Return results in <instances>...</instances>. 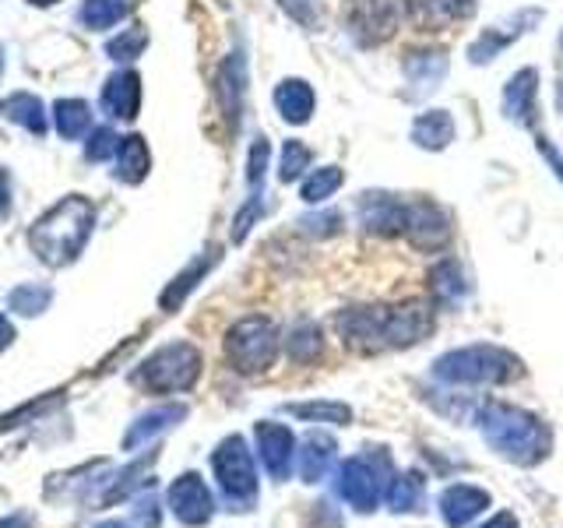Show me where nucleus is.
<instances>
[{
  "label": "nucleus",
  "mask_w": 563,
  "mask_h": 528,
  "mask_svg": "<svg viewBox=\"0 0 563 528\" xmlns=\"http://www.w3.org/2000/svg\"><path fill=\"white\" fill-rule=\"evenodd\" d=\"M201 352L190 342H169L163 349H155L152 356L141 363L134 374V384H141L152 395H176L190 392L201 377Z\"/></svg>",
  "instance_id": "obj_4"
},
{
  "label": "nucleus",
  "mask_w": 563,
  "mask_h": 528,
  "mask_svg": "<svg viewBox=\"0 0 563 528\" xmlns=\"http://www.w3.org/2000/svg\"><path fill=\"white\" fill-rule=\"evenodd\" d=\"M525 374L521 360L500 345H465L451 349L433 363V377L451 387H497Z\"/></svg>",
  "instance_id": "obj_3"
},
{
  "label": "nucleus",
  "mask_w": 563,
  "mask_h": 528,
  "mask_svg": "<svg viewBox=\"0 0 563 528\" xmlns=\"http://www.w3.org/2000/svg\"><path fill=\"white\" fill-rule=\"evenodd\" d=\"M53 123H57V131L64 138H81L88 128H92V110H88L85 99H60L53 106Z\"/></svg>",
  "instance_id": "obj_29"
},
{
  "label": "nucleus",
  "mask_w": 563,
  "mask_h": 528,
  "mask_svg": "<svg viewBox=\"0 0 563 528\" xmlns=\"http://www.w3.org/2000/svg\"><path fill=\"white\" fill-rule=\"evenodd\" d=\"M433 331V307L427 299H405L384 307V349H409Z\"/></svg>",
  "instance_id": "obj_9"
},
{
  "label": "nucleus",
  "mask_w": 563,
  "mask_h": 528,
  "mask_svg": "<svg viewBox=\"0 0 563 528\" xmlns=\"http://www.w3.org/2000/svg\"><path fill=\"white\" fill-rule=\"evenodd\" d=\"M180 419H187V405H163V409H152L145 416H137L134 427L128 430V437H123V451H134L141 444H148L152 437L166 433Z\"/></svg>",
  "instance_id": "obj_20"
},
{
  "label": "nucleus",
  "mask_w": 563,
  "mask_h": 528,
  "mask_svg": "<svg viewBox=\"0 0 563 528\" xmlns=\"http://www.w3.org/2000/svg\"><path fill=\"white\" fill-rule=\"evenodd\" d=\"M405 0H345V25L363 46H380L398 32Z\"/></svg>",
  "instance_id": "obj_8"
},
{
  "label": "nucleus",
  "mask_w": 563,
  "mask_h": 528,
  "mask_svg": "<svg viewBox=\"0 0 563 528\" xmlns=\"http://www.w3.org/2000/svg\"><path fill=\"white\" fill-rule=\"evenodd\" d=\"M475 11V0H405V14L419 32H451L468 22Z\"/></svg>",
  "instance_id": "obj_13"
},
{
  "label": "nucleus",
  "mask_w": 563,
  "mask_h": 528,
  "mask_svg": "<svg viewBox=\"0 0 563 528\" xmlns=\"http://www.w3.org/2000/svg\"><path fill=\"white\" fill-rule=\"evenodd\" d=\"M286 413L307 422H331V427H349L352 422V409L345 402H299L286 405Z\"/></svg>",
  "instance_id": "obj_30"
},
{
  "label": "nucleus",
  "mask_w": 563,
  "mask_h": 528,
  "mask_svg": "<svg viewBox=\"0 0 563 528\" xmlns=\"http://www.w3.org/2000/svg\"><path fill=\"white\" fill-rule=\"evenodd\" d=\"M141 106V78L134 70H120L102 88V110L113 120H134Z\"/></svg>",
  "instance_id": "obj_19"
},
{
  "label": "nucleus",
  "mask_w": 563,
  "mask_h": 528,
  "mask_svg": "<svg viewBox=\"0 0 563 528\" xmlns=\"http://www.w3.org/2000/svg\"><path fill=\"white\" fill-rule=\"evenodd\" d=\"M11 211V198H8V173H0V216Z\"/></svg>",
  "instance_id": "obj_46"
},
{
  "label": "nucleus",
  "mask_w": 563,
  "mask_h": 528,
  "mask_svg": "<svg viewBox=\"0 0 563 528\" xmlns=\"http://www.w3.org/2000/svg\"><path fill=\"white\" fill-rule=\"evenodd\" d=\"M405 208L409 201H398L391 194H363L360 226L377 237H405Z\"/></svg>",
  "instance_id": "obj_15"
},
{
  "label": "nucleus",
  "mask_w": 563,
  "mask_h": 528,
  "mask_svg": "<svg viewBox=\"0 0 563 528\" xmlns=\"http://www.w3.org/2000/svg\"><path fill=\"white\" fill-rule=\"evenodd\" d=\"M454 120L448 110H430V113H422L416 117L412 123V141L419 148H430V152H440V148H448L451 141H454Z\"/></svg>",
  "instance_id": "obj_24"
},
{
  "label": "nucleus",
  "mask_w": 563,
  "mask_h": 528,
  "mask_svg": "<svg viewBox=\"0 0 563 528\" xmlns=\"http://www.w3.org/2000/svg\"><path fill=\"white\" fill-rule=\"evenodd\" d=\"M405 240L416 251H440L451 243V219L448 211L433 201H409L405 208Z\"/></svg>",
  "instance_id": "obj_11"
},
{
  "label": "nucleus",
  "mask_w": 563,
  "mask_h": 528,
  "mask_svg": "<svg viewBox=\"0 0 563 528\" xmlns=\"http://www.w3.org/2000/svg\"><path fill=\"white\" fill-rule=\"evenodd\" d=\"M387 507L395 510V515H416L427 504V483H422L419 472H398L391 475V483H387Z\"/></svg>",
  "instance_id": "obj_23"
},
{
  "label": "nucleus",
  "mask_w": 563,
  "mask_h": 528,
  "mask_svg": "<svg viewBox=\"0 0 563 528\" xmlns=\"http://www.w3.org/2000/svg\"><path fill=\"white\" fill-rule=\"evenodd\" d=\"M0 70H4V57H0Z\"/></svg>",
  "instance_id": "obj_51"
},
{
  "label": "nucleus",
  "mask_w": 563,
  "mask_h": 528,
  "mask_svg": "<svg viewBox=\"0 0 563 528\" xmlns=\"http://www.w3.org/2000/svg\"><path fill=\"white\" fill-rule=\"evenodd\" d=\"M448 70V61L440 57V53H412L409 61H405V75H409L419 88H433L440 78H444Z\"/></svg>",
  "instance_id": "obj_35"
},
{
  "label": "nucleus",
  "mask_w": 563,
  "mask_h": 528,
  "mask_svg": "<svg viewBox=\"0 0 563 528\" xmlns=\"http://www.w3.org/2000/svg\"><path fill=\"white\" fill-rule=\"evenodd\" d=\"M339 222H342L339 211H328V216H321V219H303V226H310V233H317V237L334 233V229H339Z\"/></svg>",
  "instance_id": "obj_42"
},
{
  "label": "nucleus",
  "mask_w": 563,
  "mask_h": 528,
  "mask_svg": "<svg viewBox=\"0 0 563 528\" xmlns=\"http://www.w3.org/2000/svg\"><path fill=\"white\" fill-rule=\"evenodd\" d=\"M275 106L286 123H307L313 117L317 96L303 78H286L275 88Z\"/></svg>",
  "instance_id": "obj_21"
},
{
  "label": "nucleus",
  "mask_w": 563,
  "mask_h": 528,
  "mask_svg": "<svg viewBox=\"0 0 563 528\" xmlns=\"http://www.w3.org/2000/svg\"><path fill=\"white\" fill-rule=\"evenodd\" d=\"M166 501H169L173 518L180 525H187V528H201V525L211 521V515H216L211 490L205 486V480L198 472H184L180 480H173Z\"/></svg>",
  "instance_id": "obj_10"
},
{
  "label": "nucleus",
  "mask_w": 563,
  "mask_h": 528,
  "mask_svg": "<svg viewBox=\"0 0 563 528\" xmlns=\"http://www.w3.org/2000/svg\"><path fill=\"white\" fill-rule=\"evenodd\" d=\"M134 518H137L141 525H145V528H158V504H155L152 493H148V497H141V501H137Z\"/></svg>",
  "instance_id": "obj_41"
},
{
  "label": "nucleus",
  "mask_w": 563,
  "mask_h": 528,
  "mask_svg": "<svg viewBox=\"0 0 563 528\" xmlns=\"http://www.w3.org/2000/svg\"><path fill=\"white\" fill-rule=\"evenodd\" d=\"M345 184V173L339 169V166H321L317 173H310L307 180H303V201L307 205H321V201H328L334 190H339Z\"/></svg>",
  "instance_id": "obj_32"
},
{
  "label": "nucleus",
  "mask_w": 563,
  "mask_h": 528,
  "mask_svg": "<svg viewBox=\"0 0 563 528\" xmlns=\"http://www.w3.org/2000/svg\"><path fill=\"white\" fill-rule=\"evenodd\" d=\"M536 96H539V70L536 67H525L518 70L515 78L507 81L504 88V110L515 123H525V128H532L536 123Z\"/></svg>",
  "instance_id": "obj_17"
},
{
  "label": "nucleus",
  "mask_w": 563,
  "mask_h": 528,
  "mask_svg": "<svg viewBox=\"0 0 563 528\" xmlns=\"http://www.w3.org/2000/svg\"><path fill=\"white\" fill-rule=\"evenodd\" d=\"M211 469H216V480L225 504L233 510H251L257 504V469H254V454L246 448V440L240 433L225 437L222 444L211 454Z\"/></svg>",
  "instance_id": "obj_7"
},
{
  "label": "nucleus",
  "mask_w": 563,
  "mask_h": 528,
  "mask_svg": "<svg viewBox=\"0 0 563 528\" xmlns=\"http://www.w3.org/2000/svg\"><path fill=\"white\" fill-rule=\"evenodd\" d=\"M560 110H563V85H560Z\"/></svg>",
  "instance_id": "obj_50"
},
{
  "label": "nucleus",
  "mask_w": 563,
  "mask_h": 528,
  "mask_svg": "<svg viewBox=\"0 0 563 528\" xmlns=\"http://www.w3.org/2000/svg\"><path fill=\"white\" fill-rule=\"evenodd\" d=\"M268 155H272L268 141L257 138V141H254V148H251V163H246V180H251V187H261L264 169H268Z\"/></svg>",
  "instance_id": "obj_39"
},
{
  "label": "nucleus",
  "mask_w": 563,
  "mask_h": 528,
  "mask_svg": "<svg viewBox=\"0 0 563 528\" xmlns=\"http://www.w3.org/2000/svg\"><path fill=\"white\" fill-rule=\"evenodd\" d=\"M539 152H542L545 158H550V163H553V169H556V173L563 176V158H560V152H556V148H553V145H550V141H545V138H539Z\"/></svg>",
  "instance_id": "obj_44"
},
{
  "label": "nucleus",
  "mask_w": 563,
  "mask_h": 528,
  "mask_svg": "<svg viewBox=\"0 0 563 528\" xmlns=\"http://www.w3.org/2000/svg\"><path fill=\"white\" fill-rule=\"evenodd\" d=\"M479 433L500 458H507V462H515L521 469L545 462L553 451L550 427H545L536 413L521 409V405L486 402L479 409Z\"/></svg>",
  "instance_id": "obj_1"
},
{
  "label": "nucleus",
  "mask_w": 563,
  "mask_h": 528,
  "mask_svg": "<svg viewBox=\"0 0 563 528\" xmlns=\"http://www.w3.org/2000/svg\"><path fill=\"white\" fill-rule=\"evenodd\" d=\"M243 92H246V70L240 53H229V61L222 64L219 75V96H222V110L229 117V128H240V110H243Z\"/></svg>",
  "instance_id": "obj_22"
},
{
  "label": "nucleus",
  "mask_w": 563,
  "mask_h": 528,
  "mask_svg": "<svg viewBox=\"0 0 563 528\" xmlns=\"http://www.w3.org/2000/svg\"><path fill=\"white\" fill-rule=\"evenodd\" d=\"M29 4H35V8H46V4H57V0H29Z\"/></svg>",
  "instance_id": "obj_49"
},
{
  "label": "nucleus",
  "mask_w": 563,
  "mask_h": 528,
  "mask_svg": "<svg viewBox=\"0 0 563 528\" xmlns=\"http://www.w3.org/2000/svg\"><path fill=\"white\" fill-rule=\"evenodd\" d=\"M145 43H148V32L145 29H128L123 35H117V40H110L106 53H110L113 61H134V57H141Z\"/></svg>",
  "instance_id": "obj_37"
},
{
  "label": "nucleus",
  "mask_w": 563,
  "mask_h": 528,
  "mask_svg": "<svg viewBox=\"0 0 563 528\" xmlns=\"http://www.w3.org/2000/svg\"><path fill=\"white\" fill-rule=\"evenodd\" d=\"M96 226V208L81 194H67L60 205H53L46 216L29 229V246L43 264L64 268L75 261Z\"/></svg>",
  "instance_id": "obj_2"
},
{
  "label": "nucleus",
  "mask_w": 563,
  "mask_h": 528,
  "mask_svg": "<svg viewBox=\"0 0 563 528\" xmlns=\"http://www.w3.org/2000/svg\"><path fill=\"white\" fill-rule=\"evenodd\" d=\"M0 528H32L29 515H8V518H0Z\"/></svg>",
  "instance_id": "obj_47"
},
{
  "label": "nucleus",
  "mask_w": 563,
  "mask_h": 528,
  "mask_svg": "<svg viewBox=\"0 0 563 528\" xmlns=\"http://www.w3.org/2000/svg\"><path fill=\"white\" fill-rule=\"evenodd\" d=\"M489 507V493L479 486H468V483H454L440 493L437 510L444 518L448 528H465L468 521H475Z\"/></svg>",
  "instance_id": "obj_16"
},
{
  "label": "nucleus",
  "mask_w": 563,
  "mask_h": 528,
  "mask_svg": "<svg viewBox=\"0 0 563 528\" xmlns=\"http://www.w3.org/2000/svg\"><path fill=\"white\" fill-rule=\"evenodd\" d=\"M334 451H339V444H334L331 433H321V430H310L303 437V444H299L296 451V465H299V480L303 483H321L331 462H334Z\"/></svg>",
  "instance_id": "obj_18"
},
{
  "label": "nucleus",
  "mask_w": 563,
  "mask_h": 528,
  "mask_svg": "<svg viewBox=\"0 0 563 528\" xmlns=\"http://www.w3.org/2000/svg\"><path fill=\"white\" fill-rule=\"evenodd\" d=\"M53 299V289L49 286H35V282H29V286H18L11 296H8V310L22 314V317H40Z\"/></svg>",
  "instance_id": "obj_34"
},
{
  "label": "nucleus",
  "mask_w": 563,
  "mask_h": 528,
  "mask_svg": "<svg viewBox=\"0 0 563 528\" xmlns=\"http://www.w3.org/2000/svg\"><path fill=\"white\" fill-rule=\"evenodd\" d=\"M254 440H257V454H261L264 472H268L275 483H286L289 469L296 462V437H292V430L282 427V422L264 419V422H257V427H254Z\"/></svg>",
  "instance_id": "obj_12"
},
{
  "label": "nucleus",
  "mask_w": 563,
  "mask_h": 528,
  "mask_svg": "<svg viewBox=\"0 0 563 528\" xmlns=\"http://www.w3.org/2000/svg\"><path fill=\"white\" fill-rule=\"evenodd\" d=\"M148 166H152V155H148V145L141 134H131L120 141L117 148V176L123 184H141L148 176Z\"/></svg>",
  "instance_id": "obj_25"
},
{
  "label": "nucleus",
  "mask_w": 563,
  "mask_h": 528,
  "mask_svg": "<svg viewBox=\"0 0 563 528\" xmlns=\"http://www.w3.org/2000/svg\"><path fill=\"white\" fill-rule=\"evenodd\" d=\"M96 528H131V525H123V521H99Z\"/></svg>",
  "instance_id": "obj_48"
},
{
  "label": "nucleus",
  "mask_w": 563,
  "mask_h": 528,
  "mask_svg": "<svg viewBox=\"0 0 563 528\" xmlns=\"http://www.w3.org/2000/svg\"><path fill=\"white\" fill-rule=\"evenodd\" d=\"M0 113H4L8 120L22 123V128H29L32 134H46V113H43V102L29 96V92H14L8 96L4 102H0Z\"/></svg>",
  "instance_id": "obj_27"
},
{
  "label": "nucleus",
  "mask_w": 563,
  "mask_h": 528,
  "mask_svg": "<svg viewBox=\"0 0 563 528\" xmlns=\"http://www.w3.org/2000/svg\"><path fill=\"white\" fill-rule=\"evenodd\" d=\"M387 475H391V458L384 448L377 454H352L339 465V497L356 510V515H374L380 497L387 493Z\"/></svg>",
  "instance_id": "obj_5"
},
{
  "label": "nucleus",
  "mask_w": 563,
  "mask_h": 528,
  "mask_svg": "<svg viewBox=\"0 0 563 528\" xmlns=\"http://www.w3.org/2000/svg\"><path fill=\"white\" fill-rule=\"evenodd\" d=\"M286 349H289V360H296V363H310V360L321 356V331H317L313 321H299V324L289 331Z\"/></svg>",
  "instance_id": "obj_33"
},
{
  "label": "nucleus",
  "mask_w": 563,
  "mask_h": 528,
  "mask_svg": "<svg viewBox=\"0 0 563 528\" xmlns=\"http://www.w3.org/2000/svg\"><path fill=\"white\" fill-rule=\"evenodd\" d=\"M225 360L236 374H264L278 360V328L268 317H243L225 334Z\"/></svg>",
  "instance_id": "obj_6"
},
{
  "label": "nucleus",
  "mask_w": 563,
  "mask_h": 528,
  "mask_svg": "<svg viewBox=\"0 0 563 528\" xmlns=\"http://www.w3.org/2000/svg\"><path fill=\"white\" fill-rule=\"evenodd\" d=\"M257 216H261V194H254V198L246 201V208L240 211L236 222H233V226H236V229H233V240H236V243H240L246 233H251V222H254Z\"/></svg>",
  "instance_id": "obj_40"
},
{
  "label": "nucleus",
  "mask_w": 563,
  "mask_h": 528,
  "mask_svg": "<svg viewBox=\"0 0 563 528\" xmlns=\"http://www.w3.org/2000/svg\"><path fill=\"white\" fill-rule=\"evenodd\" d=\"M120 141H123V138H117V131H113V128H99L92 138H88L85 155L92 158V163H102V158H110V155L120 148Z\"/></svg>",
  "instance_id": "obj_38"
},
{
  "label": "nucleus",
  "mask_w": 563,
  "mask_h": 528,
  "mask_svg": "<svg viewBox=\"0 0 563 528\" xmlns=\"http://www.w3.org/2000/svg\"><path fill=\"white\" fill-rule=\"evenodd\" d=\"M430 293H433L437 304H444V307L462 304V296H465V275H462V268H457L454 257L437 261L433 268H430Z\"/></svg>",
  "instance_id": "obj_26"
},
{
  "label": "nucleus",
  "mask_w": 563,
  "mask_h": 528,
  "mask_svg": "<svg viewBox=\"0 0 563 528\" xmlns=\"http://www.w3.org/2000/svg\"><path fill=\"white\" fill-rule=\"evenodd\" d=\"M342 345L352 352H380L384 349V307H352L339 314Z\"/></svg>",
  "instance_id": "obj_14"
},
{
  "label": "nucleus",
  "mask_w": 563,
  "mask_h": 528,
  "mask_svg": "<svg viewBox=\"0 0 563 528\" xmlns=\"http://www.w3.org/2000/svg\"><path fill=\"white\" fill-rule=\"evenodd\" d=\"M216 264V254H208V257H198V261H190L187 264V272H180L173 282H169V289L158 296V304H163V310H176L187 299V293L198 286V282L208 275V268Z\"/></svg>",
  "instance_id": "obj_28"
},
{
  "label": "nucleus",
  "mask_w": 563,
  "mask_h": 528,
  "mask_svg": "<svg viewBox=\"0 0 563 528\" xmlns=\"http://www.w3.org/2000/svg\"><path fill=\"white\" fill-rule=\"evenodd\" d=\"M123 18H128V4H123V0H85L78 11V22L92 32L113 29Z\"/></svg>",
  "instance_id": "obj_31"
},
{
  "label": "nucleus",
  "mask_w": 563,
  "mask_h": 528,
  "mask_svg": "<svg viewBox=\"0 0 563 528\" xmlns=\"http://www.w3.org/2000/svg\"><path fill=\"white\" fill-rule=\"evenodd\" d=\"M479 528H518V518L510 515V510H497L486 525H479Z\"/></svg>",
  "instance_id": "obj_43"
},
{
  "label": "nucleus",
  "mask_w": 563,
  "mask_h": 528,
  "mask_svg": "<svg viewBox=\"0 0 563 528\" xmlns=\"http://www.w3.org/2000/svg\"><path fill=\"white\" fill-rule=\"evenodd\" d=\"M313 163V152L303 145V141H286V148H282V163H278V180L282 184H296L299 176H303Z\"/></svg>",
  "instance_id": "obj_36"
},
{
  "label": "nucleus",
  "mask_w": 563,
  "mask_h": 528,
  "mask_svg": "<svg viewBox=\"0 0 563 528\" xmlns=\"http://www.w3.org/2000/svg\"><path fill=\"white\" fill-rule=\"evenodd\" d=\"M11 342H14V324L8 321L4 314H0V352H4V349H8Z\"/></svg>",
  "instance_id": "obj_45"
}]
</instances>
